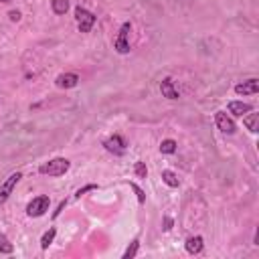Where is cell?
I'll list each match as a JSON object with an SVG mask.
<instances>
[{
	"instance_id": "obj_1",
	"label": "cell",
	"mask_w": 259,
	"mask_h": 259,
	"mask_svg": "<svg viewBox=\"0 0 259 259\" xmlns=\"http://www.w3.org/2000/svg\"><path fill=\"white\" fill-rule=\"evenodd\" d=\"M69 168H71V162H69L67 158H51V160L43 162V164L39 166V172H41L43 176H53V178H57V176H63Z\"/></svg>"
},
{
	"instance_id": "obj_2",
	"label": "cell",
	"mask_w": 259,
	"mask_h": 259,
	"mask_svg": "<svg viewBox=\"0 0 259 259\" xmlns=\"http://www.w3.org/2000/svg\"><path fill=\"white\" fill-rule=\"evenodd\" d=\"M51 207V199H49V194H39V197H35L28 205H26V215L30 219H39L43 217Z\"/></svg>"
},
{
	"instance_id": "obj_3",
	"label": "cell",
	"mask_w": 259,
	"mask_h": 259,
	"mask_svg": "<svg viewBox=\"0 0 259 259\" xmlns=\"http://www.w3.org/2000/svg\"><path fill=\"white\" fill-rule=\"evenodd\" d=\"M75 20H77L79 32H91V28L97 22V16L93 12H89L87 8H83V6H77L75 8Z\"/></svg>"
},
{
	"instance_id": "obj_4",
	"label": "cell",
	"mask_w": 259,
	"mask_h": 259,
	"mask_svg": "<svg viewBox=\"0 0 259 259\" xmlns=\"http://www.w3.org/2000/svg\"><path fill=\"white\" fill-rule=\"evenodd\" d=\"M130 32H132V22H124V24L120 26L118 39L114 41V49H116L120 55H128V53H130Z\"/></svg>"
},
{
	"instance_id": "obj_5",
	"label": "cell",
	"mask_w": 259,
	"mask_h": 259,
	"mask_svg": "<svg viewBox=\"0 0 259 259\" xmlns=\"http://www.w3.org/2000/svg\"><path fill=\"white\" fill-rule=\"evenodd\" d=\"M20 178H22V172H12L2 184H0V205H4L6 201H8V197L12 194V190H14V186L20 182Z\"/></svg>"
},
{
	"instance_id": "obj_6",
	"label": "cell",
	"mask_w": 259,
	"mask_h": 259,
	"mask_svg": "<svg viewBox=\"0 0 259 259\" xmlns=\"http://www.w3.org/2000/svg\"><path fill=\"white\" fill-rule=\"evenodd\" d=\"M215 124H217V128L221 130V132L227 134V136H233V134L237 132L235 120H233L231 116H227L225 112H217V114H215Z\"/></svg>"
},
{
	"instance_id": "obj_7",
	"label": "cell",
	"mask_w": 259,
	"mask_h": 259,
	"mask_svg": "<svg viewBox=\"0 0 259 259\" xmlns=\"http://www.w3.org/2000/svg\"><path fill=\"white\" fill-rule=\"evenodd\" d=\"M104 148H106L108 152H112L114 156H124V154H126V150H128V142H126V138H124V136L114 134L112 138L104 140Z\"/></svg>"
},
{
	"instance_id": "obj_8",
	"label": "cell",
	"mask_w": 259,
	"mask_h": 259,
	"mask_svg": "<svg viewBox=\"0 0 259 259\" xmlns=\"http://www.w3.org/2000/svg\"><path fill=\"white\" fill-rule=\"evenodd\" d=\"M79 81L81 79H79L77 73H61V75L55 77V85L59 89H73V87L79 85Z\"/></svg>"
},
{
	"instance_id": "obj_9",
	"label": "cell",
	"mask_w": 259,
	"mask_h": 259,
	"mask_svg": "<svg viewBox=\"0 0 259 259\" xmlns=\"http://www.w3.org/2000/svg\"><path fill=\"white\" fill-rule=\"evenodd\" d=\"M160 91H162V97H166V100H178L180 97V93L174 87V81L170 77H164L160 81Z\"/></svg>"
},
{
	"instance_id": "obj_10",
	"label": "cell",
	"mask_w": 259,
	"mask_h": 259,
	"mask_svg": "<svg viewBox=\"0 0 259 259\" xmlns=\"http://www.w3.org/2000/svg\"><path fill=\"white\" fill-rule=\"evenodd\" d=\"M227 110H229V114H231L233 118H243L245 114H249V112L253 110V106H249V104H245V102L233 100V102L227 104Z\"/></svg>"
},
{
	"instance_id": "obj_11",
	"label": "cell",
	"mask_w": 259,
	"mask_h": 259,
	"mask_svg": "<svg viewBox=\"0 0 259 259\" xmlns=\"http://www.w3.org/2000/svg\"><path fill=\"white\" fill-rule=\"evenodd\" d=\"M257 91H259V81L257 79H247V81L235 85L237 95H255Z\"/></svg>"
},
{
	"instance_id": "obj_12",
	"label": "cell",
	"mask_w": 259,
	"mask_h": 259,
	"mask_svg": "<svg viewBox=\"0 0 259 259\" xmlns=\"http://www.w3.org/2000/svg\"><path fill=\"white\" fill-rule=\"evenodd\" d=\"M184 249H186V253H190V255H199V253L205 249V239H203L201 235L188 237L186 243H184Z\"/></svg>"
},
{
	"instance_id": "obj_13",
	"label": "cell",
	"mask_w": 259,
	"mask_h": 259,
	"mask_svg": "<svg viewBox=\"0 0 259 259\" xmlns=\"http://www.w3.org/2000/svg\"><path fill=\"white\" fill-rule=\"evenodd\" d=\"M243 124L247 126V130L251 134H257L259 132V114H245Z\"/></svg>"
},
{
	"instance_id": "obj_14",
	"label": "cell",
	"mask_w": 259,
	"mask_h": 259,
	"mask_svg": "<svg viewBox=\"0 0 259 259\" xmlns=\"http://www.w3.org/2000/svg\"><path fill=\"white\" fill-rule=\"evenodd\" d=\"M162 182L164 184H168L170 188H178V184H180V178H178V174L176 172H172V170H162Z\"/></svg>"
},
{
	"instance_id": "obj_15",
	"label": "cell",
	"mask_w": 259,
	"mask_h": 259,
	"mask_svg": "<svg viewBox=\"0 0 259 259\" xmlns=\"http://www.w3.org/2000/svg\"><path fill=\"white\" fill-rule=\"evenodd\" d=\"M55 235H57V229L55 227H49V231H45V235L41 237V249L47 251L51 247V243L55 241Z\"/></svg>"
},
{
	"instance_id": "obj_16",
	"label": "cell",
	"mask_w": 259,
	"mask_h": 259,
	"mask_svg": "<svg viewBox=\"0 0 259 259\" xmlns=\"http://www.w3.org/2000/svg\"><path fill=\"white\" fill-rule=\"evenodd\" d=\"M51 8H53V12L55 14H65V12H67L69 10V0H53V2H51Z\"/></svg>"
},
{
	"instance_id": "obj_17",
	"label": "cell",
	"mask_w": 259,
	"mask_h": 259,
	"mask_svg": "<svg viewBox=\"0 0 259 259\" xmlns=\"http://www.w3.org/2000/svg\"><path fill=\"white\" fill-rule=\"evenodd\" d=\"M176 150H178L176 140H172V138L162 140V144H160V152H162V154H174Z\"/></svg>"
},
{
	"instance_id": "obj_18",
	"label": "cell",
	"mask_w": 259,
	"mask_h": 259,
	"mask_svg": "<svg viewBox=\"0 0 259 259\" xmlns=\"http://www.w3.org/2000/svg\"><path fill=\"white\" fill-rule=\"evenodd\" d=\"M14 251V245L8 241V237L4 233H0V253L2 255H10Z\"/></svg>"
},
{
	"instance_id": "obj_19",
	"label": "cell",
	"mask_w": 259,
	"mask_h": 259,
	"mask_svg": "<svg viewBox=\"0 0 259 259\" xmlns=\"http://www.w3.org/2000/svg\"><path fill=\"white\" fill-rule=\"evenodd\" d=\"M138 249H140V241L134 239L132 243H130V247L124 251V259H134V257L138 255Z\"/></svg>"
},
{
	"instance_id": "obj_20",
	"label": "cell",
	"mask_w": 259,
	"mask_h": 259,
	"mask_svg": "<svg viewBox=\"0 0 259 259\" xmlns=\"http://www.w3.org/2000/svg\"><path fill=\"white\" fill-rule=\"evenodd\" d=\"M134 172H136V176H138V178H146V176H148V168H146V162L138 160V162H136V166H134Z\"/></svg>"
},
{
	"instance_id": "obj_21",
	"label": "cell",
	"mask_w": 259,
	"mask_h": 259,
	"mask_svg": "<svg viewBox=\"0 0 259 259\" xmlns=\"http://www.w3.org/2000/svg\"><path fill=\"white\" fill-rule=\"evenodd\" d=\"M130 186H132V188H134V192L138 194V203H140V205H144V203H146V194H144V190H142L138 184H134V182L130 184Z\"/></svg>"
},
{
	"instance_id": "obj_22",
	"label": "cell",
	"mask_w": 259,
	"mask_h": 259,
	"mask_svg": "<svg viewBox=\"0 0 259 259\" xmlns=\"http://www.w3.org/2000/svg\"><path fill=\"white\" fill-rule=\"evenodd\" d=\"M89 190H97V184H87V186H83V188H79L77 192H75V199H81L85 192H89Z\"/></svg>"
},
{
	"instance_id": "obj_23",
	"label": "cell",
	"mask_w": 259,
	"mask_h": 259,
	"mask_svg": "<svg viewBox=\"0 0 259 259\" xmlns=\"http://www.w3.org/2000/svg\"><path fill=\"white\" fill-rule=\"evenodd\" d=\"M65 207H67V201H61V203H59V207H57V211L53 213V219H57V217L61 215V211H63Z\"/></svg>"
},
{
	"instance_id": "obj_24",
	"label": "cell",
	"mask_w": 259,
	"mask_h": 259,
	"mask_svg": "<svg viewBox=\"0 0 259 259\" xmlns=\"http://www.w3.org/2000/svg\"><path fill=\"white\" fill-rule=\"evenodd\" d=\"M172 225H174V221H172L170 217H164V227H162V229H164V231H170Z\"/></svg>"
},
{
	"instance_id": "obj_25",
	"label": "cell",
	"mask_w": 259,
	"mask_h": 259,
	"mask_svg": "<svg viewBox=\"0 0 259 259\" xmlns=\"http://www.w3.org/2000/svg\"><path fill=\"white\" fill-rule=\"evenodd\" d=\"M8 18H10L12 22H18V20H20V12H18V10H10V12H8Z\"/></svg>"
},
{
	"instance_id": "obj_26",
	"label": "cell",
	"mask_w": 259,
	"mask_h": 259,
	"mask_svg": "<svg viewBox=\"0 0 259 259\" xmlns=\"http://www.w3.org/2000/svg\"><path fill=\"white\" fill-rule=\"evenodd\" d=\"M0 2H10V0H0Z\"/></svg>"
}]
</instances>
